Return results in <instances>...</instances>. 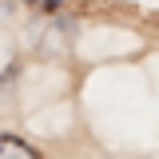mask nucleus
<instances>
[{
  "mask_svg": "<svg viewBox=\"0 0 159 159\" xmlns=\"http://www.w3.org/2000/svg\"><path fill=\"white\" fill-rule=\"evenodd\" d=\"M0 159H44V155H40L28 139L12 135V131H0Z\"/></svg>",
  "mask_w": 159,
  "mask_h": 159,
  "instance_id": "f257e3e1",
  "label": "nucleus"
},
{
  "mask_svg": "<svg viewBox=\"0 0 159 159\" xmlns=\"http://www.w3.org/2000/svg\"><path fill=\"white\" fill-rule=\"evenodd\" d=\"M16 76H20L16 56H12L8 48H0V99H4L8 92H12V88H16Z\"/></svg>",
  "mask_w": 159,
  "mask_h": 159,
  "instance_id": "f03ea898",
  "label": "nucleus"
},
{
  "mask_svg": "<svg viewBox=\"0 0 159 159\" xmlns=\"http://www.w3.org/2000/svg\"><path fill=\"white\" fill-rule=\"evenodd\" d=\"M16 4H24V8H36V12H44V16H56L60 8H64V0H16Z\"/></svg>",
  "mask_w": 159,
  "mask_h": 159,
  "instance_id": "7ed1b4c3",
  "label": "nucleus"
}]
</instances>
